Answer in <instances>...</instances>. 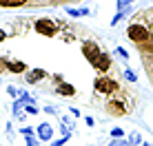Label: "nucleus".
<instances>
[{"label":"nucleus","mask_w":153,"mask_h":146,"mask_svg":"<svg viewBox=\"0 0 153 146\" xmlns=\"http://www.w3.org/2000/svg\"><path fill=\"white\" fill-rule=\"evenodd\" d=\"M107 111L111 113V115H124V106H122L118 100H111V102H109V104H107Z\"/></svg>","instance_id":"7"},{"label":"nucleus","mask_w":153,"mask_h":146,"mask_svg":"<svg viewBox=\"0 0 153 146\" xmlns=\"http://www.w3.org/2000/svg\"><path fill=\"white\" fill-rule=\"evenodd\" d=\"M96 69H100V71H109V66H111V58H109L107 53H100V58L96 60Z\"/></svg>","instance_id":"6"},{"label":"nucleus","mask_w":153,"mask_h":146,"mask_svg":"<svg viewBox=\"0 0 153 146\" xmlns=\"http://www.w3.org/2000/svg\"><path fill=\"white\" fill-rule=\"evenodd\" d=\"M4 38H7V33H4V31H0V42H2Z\"/></svg>","instance_id":"22"},{"label":"nucleus","mask_w":153,"mask_h":146,"mask_svg":"<svg viewBox=\"0 0 153 146\" xmlns=\"http://www.w3.org/2000/svg\"><path fill=\"white\" fill-rule=\"evenodd\" d=\"M36 31H38V33H42V35H56L58 27H56L53 20L42 18V20H38V22H36Z\"/></svg>","instance_id":"3"},{"label":"nucleus","mask_w":153,"mask_h":146,"mask_svg":"<svg viewBox=\"0 0 153 146\" xmlns=\"http://www.w3.org/2000/svg\"><path fill=\"white\" fill-rule=\"evenodd\" d=\"M126 35H129L133 42H138V44H144V42L151 40V33H149V29H146L144 24H129Z\"/></svg>","instance_id":"1"},{"label":"nucleus","mask_w":153,"mask_h":146,"mask_svg":"<svg viewBox=\"0 0 153 146\" xmlns=\"http://www.w3.org/2000/svg\"><path fill=\"white\" fill-rule=\"evenodd\" d=\"M27 0H0V7H20V4H25Z\"/></svg>","instance_id":"10"},{"label":"nucleus","mask_w":153,"mask_h":146,"mask_svg":"<svg viewBox=\"0 0 153 146\" xmlns=\"http://www.w3.org/2000/svg\"><path fill=\"white\" fill-rule=\"evenodd\" d=\"M7 69L13 71V73H22L25 71V64H22V62H7Z\"/></svg>","instance_id":"11"},{"label":"nucleus","mask_w":153,"mask_h":146,"mask_svg":"<svg viewBox=\"0 0 153 146\" xmlns=\"http://www.w3.org/2000/svg\"><path fill=\"white\" fill-rule=\"evenodd\" d=\"M67 139H69V135H65V137H62V139H58V142H53V144H51V146H62V144H65V142H67Z\"/></svg>","instance_id":"19"},{"label":"nucleus","mask_w":153,"mask_h":146,"mask_svg":"<svg viewBox=\"0 0 153 146\" xmlns=\"http://www.w3.org/2000/svg\"><path fill=\"white\" fill-rule=\"evenodd\" d=\"M27 146H38V139L36 137H27Z\"/></svg>","instance_id":"20"},{"label":"nucleus","mask_w":153,"mask_h":146,"mask_svg":"<svg viewBox=\"0 0 153 146\" xmlns=\"http://www.w3.org/2000/svg\"><path fill=\"white\" fill-rule=\"evenodd\" d=\"M42 77H45V71H42V69H33V71L27 73V82H29V84H36V82H40Z\"/></svg>","instance_id":"8"},{"label":"nucleus","mask_w":153,"mask_h":146,"mask_svg":"<svg viewBox=\"0 0 153 146\" xmlns=\"http://www.w3.org/2000/svg\"><path fill=\"white\" fill-rule=\"evenodd\" d=\"M124 77H126L129 82H135V80H138V77H135V73H133V71H129V69L124 71Z\"/></svg>","instance_id":"13"},{"label":"nucleus","mask_w":153,"mask_h":146,"mask_svg":"<svg viewBox=\"0 0 153 146\" xmlns=\"http://www.w3.org/2000/svg\"><path fill=\"white\" fill-rule=\"evenodd\" d=\"M131 144H140V135H138V133L131 135Z\"/></svg>","instance_id":"21"},{"label":"nucleus","mask_w":153,"mask_h":146,"mask_svg":"<svg viewBox=\"0 0 153 146\" xmlns=\"http://www.w3.org/2000/svg\"><path fill=\"white\" fill-rule=\"evenodd\" d=\"M58 93H60V95L71 97V95H76V88H73L71 84H65V82H60V84H58Z\"/></svg>","instance_id":"9"},{"label":"nucleus","mask_w":153,"mask_h":146,"mask_svg":"<svg viewBox=\"0 0 153 146\" xmlns=\"http://www.w3.org/2000/svg\"><path fill=\"white\" fill-rule=\"evenodd\" d=\"M31 133H33V128H29V126L22 128V135H25V137H31Z\"/></svg>","instance_id":"18"},{"label":"nucleus","mask_w":153,"mask_h":146,"mask_svg":"<svg viewBox=\"0 0 153 146\" xmlns=\"http://www.w3.org/2000/svg\"><path fill=\"white\" fill-rule=\"evenodd\" d=\"M82 53H84V58L91 62V64H96V60L100 58V53H102V51L98 49L96 42H84V44H82Z\"/></svg>","instance_id":"4"},{"label":"nucleus","mask_w":153,"mask_h":146,"mask_svg":"<svg viewBox=\"0 0 153 146\" xmlns=\"http://www.w3.org/2000/svg\"><path fill=\"white\" fill-rule=\"evenodd\" d=\"M129 2H133V0H118V9L122 11V9H124V7H126Z\"/></svg>","instance_id":"14"},{"label":"nucleus","mask_w":153,"mask_h":146,"mask_svg":"<svg viewBox=\"0 0 153 146\" xmlns=\"http://www.w3.org/2000/svg\"><path fill=\"white\" fill-rule=\"evenodd\" d=\"M142 146H151V144H142Z\"/></svg>","instance_id":"23"},{"label":"nucleus","mask_w":153,"mask_h":146,"mask_svg":"<svg viewBox=\"0 0 153 146\" xmlns=\"http://www.w3.org/2000/svg\"><path fill=\"white\" fill-rule=\"evenodd\" d=\"M93 86H96V91L102 93V95H111V93L118 91V84H115L111 77H96Z\"/></svg>","instance_id":"2"},{"label":"nucleus","mask_w":153,"mask_h":146,"mask_svg":"<svg viewBox=\"0 0 153 146\" xmlns=\"http://www.w3.org/2000/svg\"><path fill=\"white\" fill-rule=\"evenodd\" d=\"M115 53H118V55H122V58L126 60V58H129V53H126V51L124 49H120V46H118V49H115Z\"/></svg>","instance_id":"16"},{"label":"nucleus","mask_w":153,"mask_h":146,"mask_svg":"<svg viewBox=\"0 0 153 146\" xmlns=\"http://www.w3.org/2000/svg\"><path fill=\"white\" fill-rule=\"evenodd\" d=\"M38 137L42 139V142H49V139L53 137V128H51L49 124H40L38 126Z\"/></svg>","instance_id":"5"},{"label":"nucleus","mask_w":153,"mask_h":146,"mask_svg":"<svg viewBox=\"0 0 153 146\" xmlns=\"http://www.w3.org/2000/svg\"><path fill=\"white\" fill-rule=\"evenodd\" d=\"M25 113H29V115H36V113H38V108H36L33 104H27V106H25Z\"/></svg>","instance_id":"12"},{"label":"nucleus","mask_w":153,"mask_h":146,"mask_svg":"<svg viewBox=\"0 0 153 146\" xmlns=\"http://www.w3.org/2000/svg\"><path fill=\"white\" fill-rule=\"evenodd\" d=\"M111 146H133L131 142H118V139H115V142H111Z\"/></svg>","instance_id":"17"},{"label":"nucleus","mask_w":153,"mask_h":146,"mask_svg":"<svg viewBox=\"0 0 153 146\" xmlns=\"http://www.w3.org/2000/svg\"><path fill=\"white\" fill-rule=\"evenodd\" d=\"M111 135H113L115 139H118V137H122V128H113V131H111Z\"/></svg>","instance_id":"15"}]
</instances>
